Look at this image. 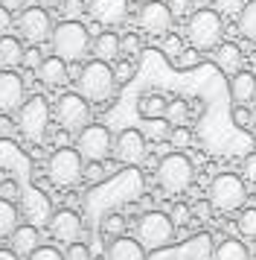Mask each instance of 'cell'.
<instances>
[{"label":"cell","mask_w":256,"mask_h":260,"mask_svg":"<svg viewBox=\"0 0 256 260\" xmlns=\"http://www.w3.org/2000/svg\"><path fill=\"white\" fill-rule=\"evenodd\" d=\"M76 88H79V94L84 96L88 103H108V100L114 96V91H116V79H114L111 61L91 59L79 71Z\"/></svg>","instance_id":"cell-1"},{"label":"cell","mask_w":256,"mask_h":260,"mask_svg":"<svg viewBox=\"0 0 256 260\" xmlns=\"http://www.w3.org/2000/svg\"><path fill=\"white\" fill-rule=\"evenodd\" d=\"M53 53L61 56L64 61H79L88 56V50H91V32H88V26L79 24L76 18H64L61 24L53 26Z\"/></svg>","instance_id":"cell-2"},{"label":"cell","mask_w":256,"mask_h":260,"mask_svg":"<svg viewBox=\"0 0 256 260\" xmlns=\"http://www.w3.org/2000/svg\"><path fill=\"white\" fill-rule=\"evenodd\" d=\"M224 18L219 9H192L186 15V38L195 50H212L221 44Z\"/></svg>","instance_id":"cell-3"},{"label":"cell","mask_w":256,"mask_h":260,"mask_svg":"<svg viewBox=\"0 0 256 260\" xmlns=\"http://www.w3.org/2000/svg\"><path fill=\"white\" fill-rule=\"evenodd\" d=\"M192 178H195V167L186 158L184 152H169L160 158L157 164V184H160L163 193H184V190L192 187Z\"/></svg>","instance_id":"cell-4"},{"label":"cell","mask_w":256,"mask_h":260,"mask_svg":"<svg viewBox=\"0 0 256 260\" xmlns=\"http://www.w3.org/2000/svg\"><path fill=\"white\" fill-rule=\"evenodd\" d=\"M50 117H53V108L41 94L23 100L21 108H18V129L26 141L32 143H41L50 132Z\"/></svg>","instance_id":"cell-5"},{"label":"cell","mask_w":256,"mask_h":260,"mask_svg":"<svg viewBox=\"0 0 256 260\" xmlns=\"http://www.w3.org/2000/svg\"><path fill=\"white\" fill-rule=\"evenodd\" d=\"M207 199L209 205L221 213H230L239 211L247 199V187H244V178L236 176V173H219V176L209 181L207 190Z\"/></svg>","instance_id":"cell-6"},{"label":"cell","mask_w":256,"mask_h":260,"mask_svg":"<svg viewBox=\"0 0 256 260\" xmlns=\"http://www.w3.org/2000/svg\"><path fill=\"white\" fill-rule=\"evenodd\" d=\"M47 176L56 187H73L84 178V158L79 155V149L58 146L47 161Z\"/></svg>","instance_id":"cell-7"},{"label":"cell","mask_w":256,"mask_h":260,"mask_svg":"<svg viewBox=\"0 0 256 260\" xmlns=\"http://www.w3.org/2000/svg\"><path fill=\"white\" fill-rule=\"evenodd\" d=\"M137 240L143 248L149 251H160L175 240V222L169 213L149 211L137 219Z\"/></svg>","instance_id":"cell-8"},{"label":"cell","mask_w":256,"mask_h":260,"mask_svg":"<svg viewBox=\"0 0 256 260\" xmlns=\"http://www.w3.org/2000/svg\"><path fill=\"white\" fill-rule=\"evenodd\" d=\"M76 149L84 161H105L114 152V138L108 126L102 123H88L81 132H76Z\"/></svg>","instance_id":"cell-9"},{"label":"cell","mask_w":256,"mask_h":260,"mask_svg":"<svg viewBox=\"0 0 256 260\" xmlns=\"http://www.w3.org/2000/svg\"><path fill=\"white\" fill-rule=\"evenodd\" d=\"M53 117L58 120V126L64 132H81L91 123V103L76 91V94H61L58 96Z\"/></svg>","instance_id":"cell-10"},{"label":"cell","mask_w":256,"mask_h":260,"mask_svg":"<svg viewBox=\"0 0 256 260\" xmlns=\"http://www.w3.org/2000/svg\"><path fill=\"white\" fill-rule=\"evenodd\" d=\"M18 32L32 44H44L53 36V18L44 6H26L23 12H18Z\"/></svg>","instance_id":"cell-11"},{"label":"cell","mask_w":256,"mask_h":260,"mask_svg":"<svg viewBox=\"0 0 256 260\" xmlns=\"http://www.w3.org/2000/svg\"><path fill=\"white\" fill-rule=\"evenodd\" d=\"M172 21L175 15L169 9V3H160V0H149V3H143L137 12V24L143 26V32H149V36H166L169 29H172Z\"/></svg>","instance_id":"cell-12"},{"label":"cell","mask_w":256,"mask_h":260,"mask_svg":"<svg viewBox=\"0 0 256 260\" xmlns=\"http://www.w3.org/2000/svg\"><path fill=\"white\" fill-rule=\"evenodd\" d=\"M114 155L119 164H140L146 158V135L140 129H122L114 138Z\"/></svg>","instance_id":"cell-13"},{"label":"cell","mask_w":256,"mask_h":260,"mask_svg":"<svg viewBox=\"0 0 256 260\" xmlns=\"http://www.w3.org/2000/svg\"><path fill=\"white\" fill-rule=\"evenodd\" d=\"M81 231H84V225H81V216L76 211H56L53 216H50V234H53V240H58V243H79L81 240Z\"/></svg>","instance_id":"cell-14"},{"label":"cell","mask_w":256,"mask_h":260,"mask_svg":"<svg viewBox=\"0 0 256 260\" xmlns=\"http://www.w3.org/2000/svg\"><path fill=\"white\" fill-rule=\"evenodd\" d=\"M88 12H91V18L96 24L114 29V26L125 24L128 0H91V3H88Z\"/></svg>","instance_id":"cell-15"},{"label":"cell","mask_w":256,"mask_h":260,"mask_svg":"<svg viewBox=\"0 0 256 260\" xmlns=\"http://www.w3.org/2000/svg\"><path fill=\"white\" fill-rule=\"evenodd\" d=\"M23 103V79L15 71H0V114L18 111Z\"/></svg>","instance_id":"cell-16"},{"label":"cell","mask_w":256,"mask_h":260,"mask_svg":"<svg viewBox=\"0 0 256 260\" xmlns=\"http://www.w3.org/2000/svg\"><path fill=\"white\" fill-rule=\"evenodd\" d=\"M35 76H38V82L47 85V88H58V85L67 82V61L53 53L50 59H41V64L35 68Z\"/></svg>","instance_id":"cell-17"},{"label":"cell","mask_w":256,"mask_h":260,"mask_svg":"<svg viewBox=\"0 0 256 260\" xmlns=\"http://www.w3.org/2000/svg\"><path fill=\"white\" fill-rule=\"evenodd\" d=\"M230 96L233 106H250L256 100V73L236 71L230 76Z\"/></svg>","instance_id":"cell-18"},{"label":"cell","mask_w":256,"mask_h":260,"mask_svg":"<svg viewBox=\"0 0 256 260\" xmlns=\"http://www.w3.org/2000/svg\"><path fill=\"white\" fill-rule=\"evenodd\" d=\"M105 260H149L146 248L134 237H114L111 246L105 248Z\"/></svg>","instance_id":"cell-19"},{"label":"cell","mask_w":256,"mask_h":260,"mask_svg":"<svg viewBox=\"0 0 256 260\" xmlns=\"http://www.w3.org/2000/svg\"><path fill=\"white\" fill-rule=\"evenodd\" d=\"M91 50H93V59H102V61H116L122 56V47H119V36L114 29H105L91 41Z\"/></svg>","instance_id":"cell-20"},{"label":"cell","mask_w":256,"mask_h":260,"mask_svg":"<svg viewBox=\"0 0 256 260\" xmlns=\"http://www.w3.org/2000/svg\"><path fill=\"white\" fill-rule=\"evenodd\" d=\"M38 246H41V234H38L35 225H18V228L12 231V251H15L18 257L32 254Z\"/></svg>","instance_id":"cell-21"},{"label":"cell","mask_w":256,"mask_h":260,"mask_svg":"<svg viewBox=\"0 0 256 260\" xmlns=\"http://www.w3.org/2000/svg\"><path fill=\"white\" fill-rule=\"evenodd\" d=\"M216 64H219L224 73H236L242 71V47L236 44V41H224L216 47Z\"/></svg>","instance_id":"cell-22"},{"label":"cell","mask_w":256,"mask_h":260,"mask_svg":"<svg viewBox=\"0 0 256 260\" xmlns=\"http://www.w3.org/2000/svg\"><path fill=\"white\" fill-rule=\"evenodd\" d=\"M212 260H250V251H247V246H244L242 240L230 237V240H221L219 246H216Z\"/></svg>","instance_id":"cell-23"},{"label":"cell","mask_w":256,"mask_h":260,"mask_svg":"<svg viewBox=\"0 0 256 260\" xmlns=\"http://www.w3.org/2000/svg\"><path fill=\"white\" fill-rule=\"evenodd\" d=\"M21 59H23L21 41L15 36H0V64L3 68H15V64H21Z\"/></svg>","instance_id":"cell-24"},{"label":"cell","mask_w":256,"mask_h":260,"mask_svg":"<svg viewBox=\"0 0 256 260\" xmlns=\"http://www.w3.org/2000/svg\"><path fill=\"white\" fill-rule=\"evenodd\" d=\"M236 26H239L242 38L256 41V0H247L242 6V12L236 15Z\"/></svg>","instance_id":"cell-25"},{"label":"cell","mask_w":256,"mask_h":260,"mask_svg":"<svg viewBox=\"0 0 256 260\" xmlns=\"http://www.w3.org/2000/svg\"><path fill=\"white\" fill-rule=\"evenodd\" d=\"M137 111H140V117H146V120H160L163 114H166V96L146 94L137 103Z\"/></svg>","instance_id":"cell-26"},{"label":"cell","mask_w":256,"mask_h":260,"mask_svg":"<svg viewBox=\"0 0 256 260\" xmlns=\"http://www.w3.org/2000/svg\"><path fill=\"white\" fill-rule=\"evenodd\" d=\"M166 123H172V126H186V120H189V103L181 100V96H175L166 103V114H163Z\"/></svg>","instance_id":"cell-27"},{"label":"cell","mask_w":256,"mask_h":260,"mask_svg":"<svg viewBox=\"0 0 256 260\" xmlns=\"http://www.w3.org/2000/svg\"><path fill=\"white\" fill-rule=\"evenodd\" d=\"M15 228H18V208H15V202L0 199V240L12 237Z\"/></svg>","instance_id":"cell-28"},{"label":"cell","mask_w":256,"mask_h":260,"mask_svg":"<svg viewBox=\"0 0 256 260\" xmlns=\"http://www.w3.org/2000/svg\"><path fill=\"white\" fill-rule=\"evenodd\" d=\"M163 41H160V50H163V56H166V59H178V56H181V53H184V38L181 36H175L172 29H169V32H166V36H160Z\"/></svg>","instance_id":"cell-29"},{"label":"cell","mask_w":256,"mask_h":260,"mask_svg":"<svg viewBox=\"0 0 256 260\" xmlns=\"http://www.w3.org/2000/svg\"><path fill=\"white\" fill-rule=\"evenodd\" d=\"M169 143H172L178 152L186 149V146L192 143V132H189V126H172V129H169Z\"/></svg>","instance_id":"cell-30"},{"label":"cell","mask_w":256,"mask_h":260,"mask_svg":"<svg viewBox=\"0 0 256 260\" xmlns=\"http://www.w3.org/2000/svg\"><path fill=\"white\" fill-rule=\"evenodd\" d=\"M239 234L256 237V208H244L239 213Z\"/></svg>","instance_id":"cell-31"},{"label":"cell","mask_w":256,"mask_h":260,"mask_svg":"<svg viewBox=\"0 0 256 260\" xmlns=\"http://www.w3.org/2000/svg\"><path fill=\"white\" fill-rule=\"evenodd\" d=\"M102 231L108 237H122V231H125V219L119 216V213H108L102 222Z\"/></svg>","instance_id":"cell-32"},{"label":"cell","mask_w":256,"mask_h":260,"mask_svg":"<svg viewBox=\"0 0 256 260\" xmlns=\"http://www.w3.org/2000/svg\"><path fill=\"white\" fill-rule=\"evenodd\" d=\"M134 73H137V68H134V61H128V59L116 61V68H114V79H116V85H125V82H131V79H134Z\"/></svg>","instance_id":"cell-33"},{"label":"cell","mask_w":256,"mask_h":260,"mask_svg":"<svg viewBox=\"0 0 256 260\" xmlns=\"http://www.w3.org/2000/svg\"><path fill=\"white\" fill-rule=\"evenodd\" d=\"M198 61H201V50L189 47V50H184V53H181V56H178L172 64L178 68V71H186V68H195Z\"/></svg>","instance_id":"cell-34"},{"label":"cell","mask_w":256,"mask_h":260,"mask_svg":"<svg viewBox=\"0 0 256 260\" xmlns=\"http://www.w3.org/2000/svg\"><path fill=\"white\" fill-rule=\"evenodd\" d=\"M230 117H233V123H236L239 129H250V126H253V117H250V108L247 106H233Z\"/></svg>","instance_id":"cell-35"},{"label":"cell","mask_w":256,"mask_h":260,"mask_svg":"<svg viewBox=\"0 0 256 260\" xmlns=\"http://www.w3.org/2000/svg\"><path fill=\"white\" fill-rule=\"evenodd\" d=\"M26 260H64V254L56 246H38L32 254H26Z\"/></svg>","instance_id":"cell-36"},{"label":"cell","mask_w":256,"mask_h":260,"mask_svg":"<svg viewBox=\"0 0 256 260\" xmlns=\"http://www.w3.org/2000/svg\"><path fill=\"white\" fill-rule=\"evenodd\" d=\"M64 260H93V257H91V248L84 243H70L67 251H64Z\"/></svg>","instance_id":"cell-37"},{"label":"cell","mask_w":256,"mask_h":260,"mask_svg":"<svg viewBox=\"0 0 256 260\" xmlns=\"http://www.w3.org/2000/svg\"><path fill=\"white\" fill-rule=\"evenodd\" d=\"M88 9V3L84 0H61V12H64V18H76L79 21V15Z\"/></svg>","instance_id":"cell-38"},{"label":"cell","mask_w":256,"mask_h":260,"mask_svg":"<svg viewBox=\"0 0 256 260\" xmlns=\"http://www.w3.org/2000/svg\"><path fill=\"white\" fill-rule=\"evenodd\" d=\"M244 3H247V0H216V9H219L221 15H233V18H236V15L242 12Z\"/></svg>","instance_id":"cell-39"},{"label":"cell","mask_w":256,"mask_h":260,"mask_svg":"<svg viewBox=\"0 0 256 260\" xmlns=\"http://www.w3.org/2000/svg\"><path fill=\"white\" fill-rule=\"evenodd\" d=\"M242 178H244V181H250V184H256V152L244 155V161H242Z\"/></svg>","instance_id":"cell-40"},{"label":"cell","mask_w":256,"mask_h":260,"mask_svg":"<svg viewBox=\"0 0 256 260\" xmlns=\"http://www.w3.org/2000/svg\"><path fill=\"white\" fill-rule=\"evenodd\" d=\"M21 196V187H18V181H12V178H6V181H0V199H9L15 202Z\"/></svg>","instance_id":"cell-41"},{"label":"cell","mask_w":256,"mask_h":260,"mask_svg":"<svg viewBox=\"0 0 256 260\" xmlns=\"http://www.w3.org/2000/svg\"><path fill=\"white\" fill-rule=\"evenodd\" d=\"M119 47H122V53H128V56H137L140 53V38L134 36V32H128V36L119 38Z\"/></svg>","instance_id":"cell-42"},{"label":"cell","mask_w":256,"mask_h":260,"mask_svg":"<svg viewBox=\"0 0 256 260\" xmlns=\"http://www.w3.org/2000/svg\"><path fill=\"white\" fill-rule=\"evenodd\" d=\"M84 178H88V181H102V178H105V167H102V161H88Z\"/></svg>","instance_id":"cell-43"},{"label":"cell","mask_w":256,"mask_h":260,"mask_svg":"<svg viewBox=\"0 0 256 260\" xmlns=\"http://www.w3.org/2000/svg\"><path fill=\"white\" fill-rule=\"evenodd\" d=\"M192 3H195V0H169V9H172L175 18H181V15L192 12Z\"/></svg>","instance_id":"cell-44"},{"label":"cell","mask_w":256,"mask_h":260,"mask_svg":"<svg viewBox=\"0 0 256 260\" xmlns=\"http://www.w3.org/2000/svg\"><path fill=\"white\" fill-rule=\"evenodd\" d=\"M169 216H172V222H175V225H184V222H189V216H192V211H189L186 205H175Z\"/></svg>","instance_id":"cell-45"},{"label":"cell","mask_w":256,"mask_h":260,"mask_svg":"<svg viewBox=\"0 0 256 260\" xmlns=\"http://www.w3.org/2000/svg\"><path fill=\"white\" fill-rule=\"evenodd\" d=\"M21 64H26V68H38L41 64V53H38V47H29L26 53H23V59H21Z\"/></svg>","instance_id":"cell-46"},{"label":"cell","mask_w":256,"mask_h":260,"mask_svg":"<svg viewBox=\"0 0 256 260\" xmlns=\"http://www.w3.org/2000/svg\"><path fill=\"white\" fill-rule=\"evenodd\" d=\"M149 135L151 138H169V129L163 126V117L160 120H149Z\"/></svg>","instance_id":"cell-47"},{"label":"cell","mask_w":256,"mask_h":260,"mask_svg":"<svg viewBox=\"0 0 256 260\" xmlns=\"http://www.w3.org/2000/svg\"><path fill=\"white\" fill-rule=\"evenodd\" d=\"M0 6L18 15V12H23V9H26V0H0Z\"/></svg>","instance_id":"cell-48"},{"label":"cell","mask_w":256,"mask_h":260,"mask_svg":"<svg viewBox=\"0 0 256 260\" xmlns=\"http://www.w3.org/2000/svg\"><path fill=\"white\" fill-rule=\"evenodd\" d=\"M12 26V12L0 6V36H6V29Z\"/></svg>","instance_id":"cell-49"},{"label":"cell","mask_w":256,"mask_h":260,"mask_svg":"<svg viewBox=\"0 0 256 260\" xmlns=\"http://www.w3.org/2000/svg\"><path fill=\"white\" fill-rule=\"evenodd\" d=\"M35 6H44V9H53V6H61V0H35Z\"/></svg>","instance_id":"cell-50"},{"label":"cell","mask_w":256,"mask_h":260,"mask_svg":"<svg viewBox=\"0 0 256 260\" xmlns=\"http://www.w3.org/2000/svg\"><path fill=\"white\" fill-rule=\"evenodd\" d=\"M209 208H212V205H209V199H207V202H201V205L195 208V213H198V216H207V213H209Z\"/></svg>","instance_id":"cell-51"},{"label":"cell","mask_w":256,"mask_h":260,"mask_svg":"<svg viewBox=\"0 0 256 260\" xmlns=\"http://www.w3.org/2000/svg\"><path fill=\"white\" fill-rule=\"evenodd\" d=\"M0 260H18V254L12 248H0Z\"/></svg>","instance_id":"cell-52"},{"label":"cell","mask_w":256,"mask_h":260,"mask_svg":"<svg viewBox=\"0 0 256 260\" xmlns=\"http://www.w3.org/2000/svg\"><path fill=\"white\" fill-rule=\"evenodd\" d=\"M250 117H253V123H256V106H253V108H250Z\"/></svg>","instance_id":"cell-53"}]
</instances>
